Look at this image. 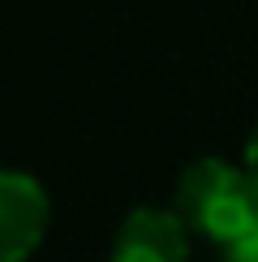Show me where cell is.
Instances as JSON below:
<instances>
[{
    "label": "cell",
    "instance_id": "obj_5",
    "mask_svg": "<svg viewBox=\"0 0 258 262\" xmlns=\"http://www.w3.org/2000/svg\"><path fill=\"white\" fill-rule=\"evenodd\" d=\"M245 168H250V177H254V185H258V125L250 129V138H245Z\"/></svg>",
    "mask_w": 258,
    "mask_h": 262
},
{
    "label": "cell",
    "instance_id": "obj_3",
    "mask_svg": "<svg viewBox=\"0 0 258 262\" xmlns=\"http://www.w3.org/2000/svg\"><path fill=\"white\" fill-rule=\"evenodd\" d=\"M189 236L177 206H134L112 236V262H189Z\"/></svg>",
    "mask_w": 258,
    "mask_h": 262
},
{
    "label": "cell",
    "instance_id": "obj_2",
    "mask_svg": "<svg viewBox=\"0 0 258 262\" xmlns=\"http://www.w3.org/2000/svg\"><path fill=\"white\" fill-rule=\"evenodd\" d=\"M52 224V198L39 177L17 168L0 172V262H26L39 254Z\"/></svg>",
    "mask_w": 258,
    "mask_h": 262
},
{
    "label": "cell",
    "instance_id": "obj_1",
    "mask_svg": "<svg viewBox=\"0 0 258 262\" xmlns=\"http://www.w3.org/2000/svg\"><path fill=\"white\" fill-rule=\"evenodd\" d=\"M172 206L193 236H207L220 249L258 228V185L250 168L220 155H202L181 172Z\"/></svg>",
    "mask_w": 258,
    "mask_h": 262
},
{
    "label": "cell",
    "instance_id": "obj_4",
    "mask_svg": "<svg viewBox=\"0 0 258 262\" xmlns=\"http://www.w3.org/2000/svg\"><path fill=\"white\" fill-rule=\"evenodd\" d=\"M224 262H258V228H254V232H245L241 241L224 245Z\"/></svg>",
    "mask_w": 258,
    "mask_h": 262
}]
</instances>
